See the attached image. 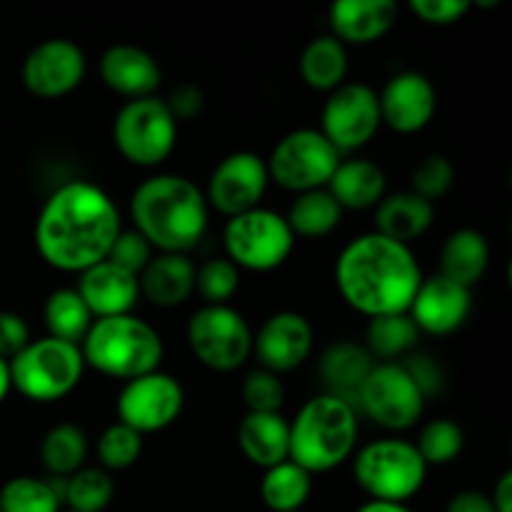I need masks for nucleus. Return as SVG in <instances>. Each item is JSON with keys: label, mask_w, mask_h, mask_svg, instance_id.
<instances>
[{"label": "nucleus", "mask_w": 512, "mask_h": 512, "mask_svg": "<svg viewBox=\"0 0 512 512\" xmlns=\"http://www.w3.org/2000/svg\"><path fill=\"white\" fill-rule=\"evenodd\" d=\"M315 330L298 310H278L253 335V353L260 368L275 375L293 373L310 358Z\"/></svg>", "instance_id": "f3484780"}, {"label": "nucleus", "mask_w": 512, "mask_h": 512, "mask_svg": "<svg viewBox=\"0 0 512 512\" xmlns=\"http://www.w3.org/2000/svg\"><path fill=\"white\" fill-rule=\"evenodd\" d=\"M240 288V270L228 258H210L195 268V293L205 305H230Z\"/></svg>", "instance_id": "58836bf2"}, {"label": "nucleus", "mask_w": 512, "mask_h": 512, "mask_svg": "<svg viewBox=\"0 0 512 512\" xmlns=\"http://www.w3.org/2000/svg\"><path fill=\"white\" fill-rule=\"evenodd\" d=\"M30 328L25 318L13 310H0V358L13 360L30 343Z\"/></svg>", "instance_id": "49530a36"}, {"label": "nucleus", "mask_w": 512, "mask_h": 512, "mask_svg": "<svg viewBox=\"0 0 512 512\" xmlns=\"http://www.w3.org/2000/svg\"><path fill=\"white\" fill-rule=\"evenodd\" d=\"M418 448L420 458L425 460V465H450L460 458L465 448V433L455 420L448 418H438V420H430L418 435Z\"/></svg>", "instance_id": "4c0bfd02"}, {"label": "nucleus", "mask_w": 512, "mask_h": 512, "mask_svg": "<svg viewBox=\"0 0 512 512\" xmlns=\"http://www.w3.org/2000/svg\"><path fill=\"white\" fill-rule=\"evenodd\" d=\"M153 258V245L143 238L135 228L120 230L118 238H115L113 248H110L108 260L115 263L118 268L128 270V273L140 275L145 270V265Z\"/></svg>", "instance_id": "79ce46f5"}, {"label": "nucleus", "mask_w": 512, "mask_h": 512, "mask_svg": "<svg viewBox=\"0 0 512 512\" xmlns=\"http://www.w3.org/2000/svg\"><path fill=\"white\" fill-rule=\"evenodd\" d=\"M268 185L270 175L265 158H260L253 150H235L215 165L203 193L210 210L225 218H235V215L260 208Z\"/></svg>", "instance_id": "2eb2a0df"}, {"label": "nucleus", "mask_w": 512, "mask_h": 512, "mask_svg": "<svg viewBox=\"0 0 512 512\" xmlns=\"http://www.w3.org/2000/svg\"><path fill=\"white\" fill-rule=\"evenodd\" d=\"M495 512H512V473H503L495 483L493 495H490Z\"/></svg>", "instance_id": "09e8293b"}, {"label": "nucleus", "mask_w": 512, "mask_h": 512, "mask_svg": "<svg viewBox=\"0 0 512 512\" xmlns=\"http://www.w3.org/2000/svg\"><path fill=\"white\" fill-rule=\"evenodd\" d=\"M98 73L105 88L123 95L125 100L150 98L160 88V80H163V70H160L158 60L148 50L133 43L110 45L100 55Z\"/></svg>", "instance_id": "aec40b11"}, {"label": "nucleus", "mask_w": 512, "mask_h": 512, "mask_svg": "<svg viewBox=\"0 0 512 512\" xmlns=\"http://www.w3.org/2000/svg\"><path fill=\"white\" fill-rule=\"evenodd\" d=\"M13 383H10V363L5 358H0V403L10 395Z\"/></svg>", "instance_id": "3c124183"}, {"label": "nucleus", "mask_w": 512, "mask_h": 512, "mask_svg": "<svg viewBox=\"0 0 512 512\" xmlns=\"http://www.w3.org/2000/svg\"><path fill=\"white\" fill-rule=\"evenodd\" d=\"M423 393L400 363H375L355 395V410H363L375 425L390 433H405L425 413Z\"/></svg>", "instance_id": "f8f14e48"}, {"label": "nucleus", "mask_w": 512, "mask_h": 512, "mask_svg": "<svg viewBox=\"0 0 512 512\" xmlns=\"http://www.w3.org/2000/svg\"><path fill=\"white\" fill-rule=\"evenodd\" d=\"M435 220L433 203L415 195L413 190L390 193L375 205V233L410 245L423 238Z\"/></svg>", "instance_id": "a878e982"}, {"label": "nucleus", "mask_w": 512, "mask_h": 512, "mask_svg": "<svg viewBox=\"0 0 512 512\" xmlns=\"http://www.w3.org/2000/svg\"><path fill=\"white\" fill-rule=\"evenodd\" d=\"M113 143L125 163L155 168L173 155L178 123L158 95L125 100L113 120Z\"/></svg>", "instance_id": "6e6552de"}, {"label": "nucleus", "mask_w": 512, "mask_h": 512, "mask_svg": "<svg viewBox=\"0 0 512 512\" xmlns=\"http://www.w3.org/2000/svg\"><path fill=\"white\" fill-rule=\"evenodd\" d=\"M490 265V243L480 230L458 228L440 248V275L453 283L473 288L483 280Z\"/></svg>", "instance_id": "cd10ccee"}, {"label": "nucleus", "mask_w": 512, "mask_h": 512, "mask_svg": "<svg viewBox=\"0 0 512 512\" xmlns=\"http://www.w3.org/2000/svg\"><path fill=\"white\" fill-rule=\"evenodd\" d=\"M353 475L370 500L408 503L425 485L428 465L410 440L380 438L355 453Z\"/></svg>", "instance_id": "0eeeda50"}, {"label": "nucleus", "mask_w": 512, "mask_h": 512, "mask_svg": "<svg viewBox=\"0 0 512 512\" xmlns=\"http://www.w3.org/2000/svg\"><path fill=\"white\" fill-rule=\"evenodd\" d=\"M185 405V390L175 375L153 370L148 375L128 380L115 400L118 423L128 425L135 433H160L180 418Z\"/></svg>", "instance_id": "4468645a"}, {"label": "nucleus", "mask_w": 512, "mask_h": 512, "mask_svg": "<svg viewBox=\"0 0 512 512\" xmlns=\"http://www.w3.org/2000/svg\"><path fill=\"white\" fill-rule=\"evenodd\" d=\"M328 18L340 43L368 45L393 30L398 0H333Z\"/></svg>", "instance_id": "4be33fe9"}, {"label": "nucleus", "mask_w": 512, "mask_h": 512, "mask_svg": "<svg viewBox=\"0 0 512 512\" xmlns=\"http://www.w3.org/2000/svg\"><path fill=\"white\" fill-rule=\"evenodd\" d=\"M95 455L100 468L108 470L110 475L133 468L143 455V435L123 423L108 425L95 440Z\"/></svg>", "instance_id": "e433bc0d"}, {"label": "nucleus", "mask_w": 512, "mask_h": 512, "mask_svg": "<svg viewBox=\"0 0 512 512\" xmlns=\"http://www.w3.org/2000/svg\"><path fill=\"white\" fill-rule=\"evenodd\" d=\"M373 365L375 360L365 345L340 340V343H333L325 350L318 370L328 393L335 395V398L348 400L355 408V395H358L360 385L365 383Z\"/></svg>", "instance_id": "bb28decb"}, {"label": "nucleus", "mask_w": 512, "mask_h": 512, "mask_svg": "<svg viewBox=\"0 0 512 512\" xmlns=\"http://www.w3.org/2000/svg\"><path fill=\"white\" fill-rule=\"evenodd\" d=\"M358 512H413L405 503H385V500H368Z\"/></svg>", "instance_id": "8fccbe9b"}, {"label": "nucleus", "mask_w": 512, "mask_h": 512, "mask_svg": "<svg viewBox=\"0 0 512 512\" xmlns=\"http://www.w3.org/2000/svg\"><path fill=\"white\" fill-rule=\"evenodd\" d=\"M445 512H495V508L490 503V495L480 493V490H463L450 498Z\"/></svg>", "instance_id": "de8ad7c7"}, {"label": "nucleus", "mask_w": 512, "mask_h": 512, "mask_svg": "<svg viewBox=\"0 0 512 512\" xmlns=\"http://www.w3.org/2000/svg\"><path fill=\"white\" fill-rule=\"evenodd\" d=\"M225 258L238 270L270 273L290 258L295 235L285 215L268 208H253L228 218L223 228Z\"/></svg>", "instance_id": "1a4fd4ad"}, {"label": "nucleus", "mask_w": 512, "mask_h": 512, "mask_svg": "<svg viewBox=\"0 0 512 512\" xmlns=\"http://www.w3.org/2000/svg\"><path fill=\"white\" fill-rule=\"evenodd\" d=\"M188 345L208 370L233 373L253 353V330L233 305H203L188 320Z\"/></svg>", "instance_id": "9d476101"}, {"label": "nucleus", "mask_w": 512, "mask_h": 512, "mask_svg": "<svg viewBox=\"0 0 512 512\" xmlns=\"http://www.w3.org/2000/svg\"><path fill=\"white\" fill-rule=\"evenodd\" d=\"M195 268L198 265L185 253H158L150 258L138 275L140 298L155 308H178L195 293Z\"/></svg>", "instance_id": "5701e85b"}, {"label": "nucleus", "mask_w": 512, "mask_h": 512, "mask_svg": "<svg viewBox=\"0 0 512 512\" xmlns=\"http://www.w3.org/2000/svg\"><path fill=\"white\" fill-rule=\"evenodd\" d=\"M500 3H503V0H470V5H473V8H480V10H493V8H498Z\"/></svg>", "instance_id": "603ef678"}, {"label": "nucleus", "mask_w": 512, "mask_h": 512, "mask_svg": "<svg viewBox=\"0 0 512 512\" xmlns=\"http://www.w3.org/2000/svg\"><path fill=\"white\" fill-rule=\"evenodd\" d=\"M325 188L343 210H370L388 195V178H385V170L373 160L340 158Z\"/></svg>", "instance_id": "b1692460"}, {"label": "nucleus", "mask_w": 512, "mask_h": 512, "mask_svg": "<svg viewBox=\"0 0 512 512\" xmlns=\"http://www.w3.org/2000/svg\"><path fill=\"white\" fill-rule=\"evenodd\" d=\"M348 45L335 35H320L305 45L300 55V78L318 93H333L348 78Z\"/></svg>", "instance_id": "c85d7f7f"}, {"label": "nucleus", "mask_w": 512, "mask_h": 512, "mask_svg": "<svg viewBox=\"0 0 512 512\" xmlns=\"http://www.w3.org/2000/svg\"><path fill=\"white\" fill-rule=\"evenodd\" d=\"M418 338L420 330L415 328L408 313L378 315V318H370L365 328V348L373 355L375 363H398L405 355L413 353Z\"/></svg>", "instance_id": "2f4dec72"}, {"label": "nucleus", "mask_w": 512, "mask_h": 512, "mask_svg": "<svg viewBox=\"0 0 512 512\" xmlns=\"http://www.w3.org/2000/svg\"><path fill=\"white\" fill-rule=\"evenodd\" d=\"M470 310H473L470 288L453 283L438 273L433 278H423L413 303H410L408 315L420 335L445 338V335L458 333L468 323Z\"/></svg>", "instance_id": "6ab92c4d"}, {"label": "nucleus", "mask_w": 512, "mask_h": 512, "mask_svg": "<svg viewBox=\"0 0 512 512\" xmlns=\"http://www.w3.org/2000/svg\"><path fill=\"white\" fill-rule=\"evenodd\" d=\"M400 363L405 365V370L410 373V378L415 380L418 390L423 393V398H435V395L443 393L445 388V370L433 355L428 353H408Z\"/></svg>", "instance_id": "37998d69"}, {"label": "nucleus", "mask_w": 512, "mask_h": 512, "mask_svg": "<svg viewBox=\"0 0 512 512\" xmlns=\"http://www.w3.org/2000/svg\"><path fill=\"white\" fill-rule=\"evenodd\" d=\"M133 228L158 253H185L198 248L208 233L210 205L200 185L178 173L145 178L130 198Z\"/></svg>", "instance_id": "7ed1b4c3"}, {"label": "nucleus", "mask_w": 512, "mask_h": 512, "mask_svg": "<svg viewBox=\"0 0 512 512\" xmlns=\"http://www.w3.org/2000/svg\"><path fill=\"white\" fill-rule=\"evenodd\" d=\"M420 283L423 270L413 248L380 233L358 235L335 260L340 298L368 320L408 313Z\"/></svg>", "instance_id": "f03ea898"}, {"label": "nucleus", "mask_w": 512, "mask_h": 512, "mask_svg": "<svg viewBox=\"0 0 512 512\" xmlns=\"http://www.w3.org/2000/svg\"><path fill=\"white\" fill-rule=\"evenodd\" d=\"M455 185V165L445 155L435 153L420 160L410 175V190L428 203L445 198Z\"/></svg>", "instance_id": "ea45409f"}, {"label": "nucleus", "mask_w": 512, "mask_h": 512, "mask_svg": "<svg viewBox=\"0 0 512 512\" xmlns=\"http://www.w3.org/2000/svg\"><path fill=\"white\" fill-rule=\"evenodd\" d=\"M123 230L115 200L90 180H68L45 198L35 218V250L60 273H83L108 258Z\"/></svg>", "instance_id": "f257e3e1"}, {"label": "nucleus", "mask_w": 512, "mask_h": 512, "mask_svg": "<svg viewBox=\"0 0 512 512\" xmlns=\"http://www.w3.org/2000/svg\"><path fill=\"white\" fill-rule=\"evenodd\" d=\"M343 213L345 210L340 208L338 200L328 193V188H318L295 195L285 220H288L295 238L320 240L328 238L330 233L338 230Z\"/></svg>", "instance_id": "c756f323"}, {"label": "nucleus", "mask_w": 512, "mask_h": 512, "mask_svg": "<svg viewBox=\"0 0 512 512\" xmlns=\"http://www.w3.org/2000/svg\"><path fill=\"white\" fill-rule=\"evenodd\" d=\"M115 483L108 470L80 468L68 478H60V500L73 512H103L113 503Z\"/></svg>", "instance_id": "f704fd0d"}, {"label": "nucleus", "mask_w": 512, "mask_h": 512, "mask_svg": "<svg viewBox=\"0 0 512 512\" xmlns=\"http://www.w3.org/2000/svg\"><path fill=\"white\" fill-rule=\"evenodd\" d=\"M85 368L105 378L128 380L160 370L163 363V338L158 330L133 313L95 318L80 343Z\"/></svg>", "instance_id": "39448f33"}, {"label": "nucleus", "mask_w": 512, "mask_h": 512, "mask_svg": "<svg viewBox=\"0 0 512 512\" xmlns=\"http://www.w3.org/2000/svg\"><path fill=\"white\" fill-rule=\"evenodd\" d=\"M380 120L393 133L415 135L428 128L438 110V90L428 75L418 70L395 73L378 93Z\"/></svg>", "instance_id": "a211bd4d"}, {"label": "nucleus", "mask_w": 512, "mask_h": 512, "mask_svg": "<svg viewBox=\"0 0 512 512\" xmlns=\"http://www.w3.org/2000/svg\"><path fill=\"white\" fill-rule=\"evenodd\" d=\"M63 503L53 480L18 475L0 488V512H60Z\"/></svg>", "instance_id": "c9c22d12"}, {"label": "nucleus", "mask_w": 512, "mask_h": 512, "mask_svg": "<svg viewBox=\"0 0 512 512\" xmlns=\"http://www.w3.org/2000/svg\"><path fill=\"white\" fill-rule=\"evenodd\" d=\"M10 363V383L15 393L30 403H58L78 388L85 373L80 345L58 338L30 340Z\"/></svg>", "instance_id": "423d86ee"}, {"label": "nucleus", "mask_w": 512, "mask_h": 512, "mask_svg": "<svg viewBox=\"0 0 512 512\" xmlns=\"http://www.w3.org/2000/svg\"><path fill=\"white\" fill-rule=\"evenodd\" d=\"M60 512H73V510H60Z\"/></svg>", "instance_id": "864d4df0"}, {"label": "nucleus", "mask_w": 512, "mask_h": 512, "mask_svg": "<svg viewBox=\"0 0 512 512\" xmlns=\"http://www.w3.org/2000/svg\"><path fill=\"white\" fill-rule=\"evenodd\" d=\"M310 493H313V475L290 458L265 470L260 480V498L270 512L303 510Z\"/></svg>", "instance_id": "7c9ffc66"}, {"label": "nucleus", "mask_w": 512, "mask_h": 512, "mask_svg": "<svg viewBox=\"0 0 512 512\" xmlns=\"http://www.w3.org/2000/svg\"><path fill=\"white\" fill-rule=\"evenodd\" d=\"M358 430V410L348 400L330 393L310 398L290 423L288 458L310 475L330 473L355 453Z\"/></svg>", "instance_id": "20e7f679"}, {"label": "nucleus", "mask_w": 512, "mask_h": 512, "mask_svg": "<svg viewBox=\"0 0 512 512\" xmlns=\"http://www.w3.org/2000/svg\"><path fill=\"white\" fill-rule=\"evenodd\" d=\"M265 163L275 185L298 195L325 188L338 168L340 153L318 128H298L275 143Z\"/></svg>", "instance_id": "9b49d317"}, {"label": "nucleus", "mask_w": 512, "mask_h": 512, "mask_svg": "<svg viewBox=\"0 0 512 512\" xmlns=\"http://www.w3.org/2000/svg\"><path fill=\"white\" fill-rule=\"evenodd\" d=\"M163 100L178 125L195 120L205 108V93L193 83L175 85V88L168 93V98H163Z\"/></svg>", "instance_id": "a18cd8bd"}, {"label": "nucleus", "mask_w": 512, "mask_h": 512, "mask_svg": "<svg viewBox=\"0 0 512 512\" xmlns=\"http://www.w3.org/2000/svg\"><path fill=\"white\" fill-rule=\"evenodd\" d=\"M240 393L248 413H280L285 405L283 380L263 368H255L245 375Z\"/></svg>", "instance_id": "a19ab883"}, {"label": "nucleus", "mask_w": 512, "mask_h": 512, "mask_svg": "<svg viewBox=\"0 0 512 512\" xmlns=\"http://www.w3.org/2000/svg\"><path fill=\"white\" fill-rule=\"evenodd\" d=\"M408 5L423 23L430 25H453L473 8L470 0H408Z\"/></svg>", "instance_id": "c03bdc74"}, {"label": "nucleus", "mask_w": 512, "mask_h": 512, "mask_svg": "<svg viewBox=\"0 0 512 512\" xmlns=\"http://www.w3.org/2000/svg\"><path fill=\"white\" fill-rule=\"evenodd\" d=\"M93 313L75 288H58L48 295L43 305V323L50 338L80 345L93 325Z\"/></svg>", "instance_id": "72a5a7b5"}, {"label": "nucleus", "mask_w": 512, "mask_h": 512, "mask_svg": "<svg viewBox=\"0 0 512 512\" xmlns=\"http://www.w3.org/2000/svg\"><path fill=\"white\" fill-rule=\"evenodd\" d=\"M85 73L88 60L78 43L68 38H48L25 55L20 80L35 98L58 100L78 90Z\"/></svg>", "instance_id": "dca6fc26"}, {"label": "nucleus", "mask_w": 512, "mask_h": 512, "mask_svg": "<svg viewBox=\"0 0 512 512\" xmlns=\"http://www.w3.org/2000/svg\"><path fill=\"white\" fill-rule=\"evenodd\" d=\"M238 445L248 463L273 468L290 455V423L283 413H245L238 425Z\"/></svg>", "instance_id": "393cba45"}, {"label": "nucleus", "mask_w": 512, "mask_h": 512, "mask_svg": "<svg viewBox=\"0 0 512 512\" xmlns=\"http://www.w3.org/2000/svg\"><path fill=\"white\" fill-rule=\"evenodd\" d=\"M75 290L88 305L93 318H113V315L130 313L140 298L138 275L118 268L108 258L78 273Z\"/></svg>", "instance_id": "412c9836"}, {"label": "nucleus", "mask_w": 512, "mask_h": 512, "mask_svg": "<svg viewBox=\"0 0 512 512\" xmlns=\"http://www.w3.org/2000/svg\"><path fill=\"white\" fill-rule=\"evenodd\" d=\"M295 512H303V510H295Z\"/></svg>", "instance_id": "5fc2aeb1"}, {"label": "nucleus", "mask_w": 512, "mask_h": 512, "mask_svg": "<svg viewBox=\"0 0 512 512\" xmlns=\"http://www.w3.org/2000/svg\"><path fill=\"white\" fill-rule=\"evenodd\" d=\"M88 435L80 425L60 423L45 433L40 443V463L48 470L50 478H68L80 470L88 458Z\"/></svg>", "instance_id": "473e14b6"}, {"label": "nucleus", "mask_w": 512, "mask_h": 512, "mask_svg": "<svg viewBox=\"0 0 512 512\" xmlns=\"http://www.w3.org/2000/svg\"><path fill=\"white\" fill-rule=\"evenodd\" d=\"M380 125L378 90L345 80L325 98L318 130L338 153H355L378 135Z\"/></svg>", "instance_id": "ddd939ff"}]
</instances>
